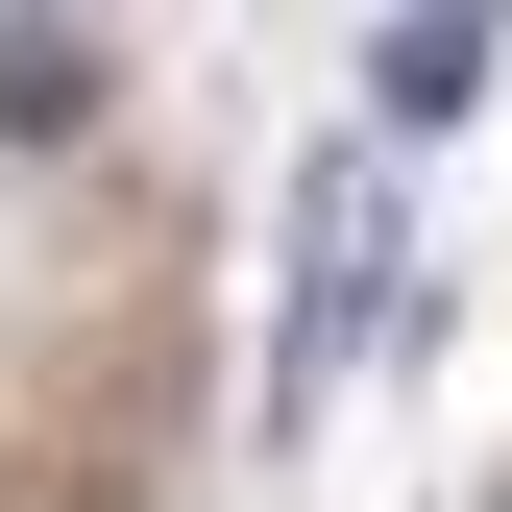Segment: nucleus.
Returning a JSON list of instances; mask_svg holds the SVG:
<instances>
[{"label": "nucleus", "mask_w": 512, "mask_h": 512, "mask_svg": "<svg viewBox=\"0 0 512 512\" xmlns=\"http://www.w3.org/2000/svg\"><path fill=\"white\" fill-rule=\"evenodd\" d=\"M464 98H488V0H415V25L366 49V122L415 147V122H464Z\"/></svg>", "instance_id": "nucleus-2"}, {"label": "nucleus", "mask_w": 512, "mask_h": 512, "mask_svg": "<svg viewBox=\"0 0 512 512\" xmlns=\"http://www.w3.org/2000/svg\"><path fill=\"white\" fill-rule=\"evenodd\" d=\"M366 293H391V122L293 171V342H269V439L342 391V366H366Z\"/></svg>", "instance_id": "nucleus-1"}, {"label": "nucleus", "mask_w": 512, "mask_h": 512, "mask_svg": "<svg viewBox=\"0 0 512 512\" xmlns=\"http://www.w3.org/2000/svg\"><path fill=\"white\" fill-rule=\"evenodd\" d=\"M74 122H98V49L74 25H0V147H74Z\"/></svg>", "instance_id": "nucleus-3"}]
</instances>
